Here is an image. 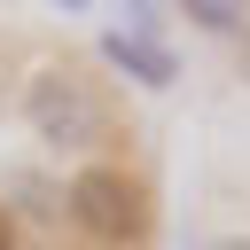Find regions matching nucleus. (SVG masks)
Returning <instances> with one entry per match:
<instances>
[{
  "label": "nucleus",
  "mask_w": 250,
  "mask_h": 250,
  "mask_svg": "<svg viewBox=\"0 0 250 250\" xmlns=\"http://www.w3.org/2000/svg\"><path fill=\"white\" fill-rule=\"evenodd\" d=\"M23 125L31 141H47L55 156H102L117 141V102L102 94V78H86L78 62H39L23 78Z\"/></svg>",
  "instance_id": "obj_1"
},
{
  "label": "nucleus",
  "mask_w": 250,
  "mask_h": 250,
  "mask_svg": "<svg viewBox=\"0 0 250 250\" xmlns=\"http://www.w3.org/2000/svg\"><path fill=\"white\" fill-rule=\"evenodd\" d=\"M62 203H70V219L94 234V250H141V242L156 234V195H148V180L125 172V164H86Z\"/></svg>",
  "instance_id": "obj_2"
},
{
  "label": "nucleus",
  "mask_w": 250,
  "mask_h": 250,
  "mask_svg": "<svg viewBox=\"0 0 250 250\" xmlns=\"http://www.w3.org/2000/svg\"><path fill=\"white\" fill-rule=\"evenodd\" d=\"M102 47H109V62H117L133 86H172V78H180V62H172V55H164L148 31H109Z\"/></svg>",
  "instance_id": "obj_3"
},
{
  "label": "nucleus",
  "mask_w": 250,
  "mask_h": 250,
  "mask_svg": "<svg viewBox=\"0 0 250 250\" xmlns=\"http://www.w3.org/2000/svg\"><path fill=\"white\" fill-rule=\"evenodd\" d=\"M180 16H195L203 31H242V8H227V0H188Z\"/></svg>",
  "instance_id": "obj_4"
},
{
  "label": "nucleus",
  "mask_w": 250,
  "mask_h": 250,
  "mask_svg": "<svg viewBox=\"0 0 250 250\" xmlns=\"http://www.w3.org/2000/svg\"><path fill=\"white\" fill-rule=\"evenodd\" d=\"M0 250H23V242H16V227H8V211H0Z\"/></svg>",
  "instance_id": "obj_5"
},
{
  "label": "nucleus",
  "mask_w": 250,
  "mask_h": 250,
  "mask_svg": "<svg viewBox=\"0 0 250 250\" xmlns=\"http://www.w3.org/2000/svg\"><path fill=\"white\" fill-rule=\"evenodd\" d=\"M219 250H250V234H227V242H219Z\"/></svg>",
  "instance_id": "obj_6"
}]
</instances>
